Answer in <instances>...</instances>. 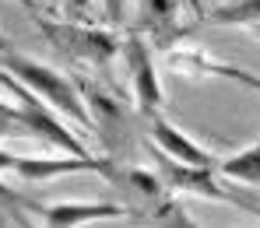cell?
<instances>
[{"mask_svg":"<svg viewBox=\"0 0 260 228\" xmlns=\"http://www.w3.org/2000/svg\"><path fill=\"white\" fill-rule=\"evenodd\" d=\"M91 11V0H63V14L67 18H81Z\"/></svg>","mask_w":260,"mask_h":228,"instance_id":"12","label":"cell"},{"mask_svg":"<svg viewBox=\"0 0 260 228\" xmlns=\"http://www.w3.org/2000/svg\"><path fill=\"white\" fill-rule=\"evenodd\" d=\"M190 7H193V11H201V14H204V0H190Z\"/></svg>","mask_w":260,"mask_h":228,"instance_id":"15","label":"cell"},{"mask_svg":"<svg viewBox=\"0 0 260 228\" xmlns=\"http://www.w3.org/2000/svg\"><path fill=\"white\" fill-rule=\"evenodd\" d=\"M0 85L11 91V98L21 105V116H25V123H28L32 137L56 144V147H60V151H67V155H91V151L85 147V140L74 134V130H67V127L60 123V112L46 102L43 95H36L25 81H18V78H14L11 70H4V67H0Z\"/></svg>","mask_w":260,"mask_h":228,"instance_id":"3","label":"cell"},{"mask_svg":"<svg viewBox=\"0 0 260 228\" xmlns=\"http://www.w3.org/2000/svg\"><path fill=\"white\" fill-rule=\"evenodd\" d=\"M148 137H151V144H155L162 155H169V158L183 162V165H193V169H218V162H221V158H215V151L201 147L190 134H183V130L173 127L169 120H162V112L148 120Z\"/></svg>","mask_w":260,"mask_h":228,"instance_id":"5","label":"cell"},{"mask_svg":"<svg viewBox=\"0 0 260 228\" xmlns=\"http://www.w3.org/2000/svg\"><path fill=\"white\" fill-rule=\"evenodd\" d=\"M120 56H123V67H127V81H130V91H134L137 112L144 120L158 116L162 105H166V95H162L158 67H155V46L148 43V35L130 28L120 39Z\"/></svg>","mask_w":260,"mask_h":228,"instance_id":"4","label":"cell"},{"mask_svg":"<svg viewBox=\"0 0 260 228\" xmlns=\"http://www.w3.org/2000/svg\"><path fill=\"white\" fill-rule=\"evenodd\" d=\"M141 35H151L155 46H173V39L186 35V28H179V0H141V14L134 25Z\"/></svg>","mask_w":260,"mask_h":228,"instance_id":"7","label":"cell"},{"mask_svg":"<svg viewBox=\"0 0 260 228\" xmlns=\"http://www.w3.org/2000/svg\"><path fill=\"white\" fill-rule=\"evenodd\" d=\"M28 211L36 218H43L46 225H88V221H102V218H144L141 211H134L127 204H109V200H88V204H28Z\"/></svg>","mask_w":260,"mask_h":228,"instance_id":"6","label":"cell"},{"mask_svg":"<svg viewBox=\"0 0 260 228\" xmlns=\"http://www.w3.org/2000/svg\"><path fill=\"white\" fill-rule=\"evenodd\" d=\"M7 49H14V46H11V39H7L4 32H0V53H7Z\"/></svg>","mask_w":260,"mask_h":228,"instance_id":"14","label":"cell"},{"mask_svg":"<svg viewBox=\"0 0 260 228\" xmlns=\"http://www.w3.org/2000/svg\"><path fill=\"white\" fill-rule=\"evenodd\" d=\"M218 176H225L232 182H246V186H260V137L250 147L221 158L218 162Z\"/></svg>","mask_w":260,"mask_h":228,"instance_id":"8","label":"cell"},{"mask_svg":"<svg viewBox=\"0 0 260 228\" xmlns=\"http://www.w3.org/2000/svg\"><path fill=\"white\" fill-rule=\"evenodd\" d=\"M43 28V35L56 46V53H63L67 60H78V63H91V67H109L113 56H120V35L109 32V28H99V25H88V21H49L43 14H32Z\"/></svg>","mask_w":260,"mask_h":228,"instance_id":"2","label":"cell"},{"mask_svg":"<svg viewBox=\"0 0 260 228\" xmlns=\"http://www.w3.org/2000/svg\"><path fill=\"white\" fill-rule=\"evenodd\" d=\"M197 25H260V0H229L201 14Z\"/></svg>","mask_w":260,"mask_h":228,"instance_id":"9","label":"cell"},{"mask_svg":"<svg viewBox=\"0 0 260 228\" xmlns=\"http://www.w3.org/2000/svg\"><path fill=\"white\" fill-rule=\"evenodd\" d=\"M25 11H32V14H39V0H18Z\"/></svg>","mask_w":260,"mask_h":228,"instance_id":"13","label":"cell"},{"mask_svg":"<svg viewBox=\"0 0 260 228\" xmlns=\"http://www.w3.org/2000/svg\"><path fill=\"white\" fill-rule=\"evenodd\" d=\"M123 11H127V0H102L106 25H120V21H123Z\"/></svg>","mask_w":260,"mask_h":228,"instance_id":"11","label":"cell"},{"mask_svg":"<svg viewBox=\"0 0 260 228\" xmlns=\"http://www.w3.org/2000/svg\"><path fill=\"white\" fill-rule=\"evenodd\" d=\"M250 32H253V35H257V39H260V25H250Z\"/></svg>","mask_w":260,"mask_h":228,"instance_id":"16","label":"cell"},{"mask_svg":"<svg viewBox=\"0 0 260 228\" xmlns=\"http://www.w3.org/2000/svg\"><path fill=\"white\" fill-rule=\"evenodd\" d=\"M0 123L14 127V130H18V137H32V130H28V123H25V116H21V105L0 102Z\"/></svg>","mask_w":260,"mask_h":228,"instance_id":"10","label":"cell"},{"mask_svg":"<svg viewBox=\"0 0 260 228\" xmlns=\"http://www.w3.org/2000/svg\"><path fill=\"white\" fill-rule=\"evenodd\" d=\"M0 63H4V70H11L18 81H25V85L36 91V95H43L46 102H49V105L60 112V116H67V120L81 123L85 130H91V127H95V120H91V109H88L85 98H81V88H78V81L63 78L60 70H53V67H46V63H36V60L21 56L18 49H7V53H0Z\"/></svg>","mask_w":260,"mask_h":228,"instance_id":"1","label":"cell"}]
</instances>
